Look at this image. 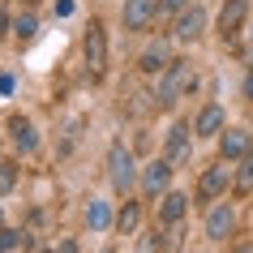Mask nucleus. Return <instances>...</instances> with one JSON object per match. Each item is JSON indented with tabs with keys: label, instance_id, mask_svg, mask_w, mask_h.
<instances>
[{
	"label": "nucleus",
	"instance_id": "nucleus-1",
	"mask_svg": "<svg viewBox=\"0 0 253 253\" xmlns=\"http://www.w3.org/2000/svg\"><path fill=\"white\" fill-rule=\"evenodd\" d=\"M198 90V73L189 60H172V65L163 69V82H159V94H155V103L159 107H172L180 94H193Z\"/></svg>",
	"mask_w": 253,
	"mask_h": 253
},
{
	"label": "nucleus",
	"instance_id": "nucleus-2",
	"mask_svg": "<svg viewBox=\"0 0 253 253\" xmlns=\"http://www.w3.org/2000/svg\"><path fill=\"white\" fill-rule=\"evenodd\" d=\"M107 180H112V189H116V193H129V189L137 185L133 150H129V146H120V142L107 150Z\"/></svg>",
	"mask_w": 253,
	"mask_h": 253
},
{
	"label": "nucleus",
	"instance_id": "nucleus-3",
	"mask_svg": "<svg viewBox=\"0 0 253 253\" xmlns=\"http://www.w3.org/2000/svg\"><path fill=\"white\" fill-rule=\"evenodd\" d=\"M82 60H86V73L90 78H103L107 73V35L99 22H90L86 39H82Z\"/></svg>",
	"mask_w": 253,
	"mask_h": 253
},
{
	"label": "nucleus",
	"instance_id": "nucleus-4",
	"mask_svg": "<svg viewBox=\"0 0 253 253\" xmlns=\"http://www.w3.org/2000/svg\"><path fill=\"white\" fill-rule=\"evenodd\" d=\"M155 22H159V0H125V30L142 35Z\"/></svg>",
	"mask_w": 253,
	"mask_h": 253
},
{
	"label": "nucleus",
	"instance_id": "nucleus-5",
	"mask_svg": "<svg viewBox=\"0 0 253 253\" xmlns=\"http://www.w3.org/2000/svg\"><path fill=\"white\" fill-rule=\"evenodd\" d=\"M227 180H232V172H227V159H219L214 168H206V172H202V180H198V198H202V202H214V198L227 189Z\"/></svg>",
	"mask_w": 253,
	"mask_h": 253
},
{
	"label": "nucleus",
	"instance_id": "nucleus-6",
	"mask_svg": "<svg viewBox=\"0 0 253 253\" xmlns=\"http://www.w3.org/2000/svg\"><path fill=\"white\" fill-rule=\"evenodd\" d=\"M245 17H249V0H227L223 9H219V35H223V43L240 35Z\"/></svg>",
	"mask_w": 253,
	"mask_h": 253
},
{
	"label": "nucleus",
	"instance_id": "nucleus-7",
	"mask_svg": "<svg viewBox=\"0 0 253 253\" xmlns=\"http://www.w3.org/2000/svg\"><path fill=\"white\" fill-rule=\"evenodd\" d=\"M219 155L223 159H245V155H253V133H245V129H223L219 133Z\"/></svg>",
	"mask_w": 253,
	"mask_h": 253
},
{
	"label": "nucleus",
	"instance_id": "nucleus-8",
	"mask_svg": "<svg viewBox=\"0 0 253 253\" xmlns=\"http://www.w3.org/2000/svg\"><path fill=\"white\" fill-rule=\"evenodd\" d=\"M168 180H172V159H155V163H146V172H142V189H146L150 198L168 193Z\"/></svg>",
	"mask_w": 253,
	"mask_h": 253
},
{
	"label": "nucleus",
	"instance_id": "nucleus-9",
	"mask_svg": "<svg viewBox=\"0 0 253 253\" xmlns=\"http://www.w3.org/2000/svg\"><path fill=\"white\" fill-rule=\"evenodd\" d=\"M232 227H236V214H232V206H211V214H206V236L223 245V240L232 236Z\"/></svg>",
	"mask_w": 253,
	"mask_h": 253
},
{
	"label": "nucleus",
	"instance_id": "nucleus-10",
	"mask_svg": "<svg viewBox=\"0 0 253 253\" xmlns=\"http://www.w3.org/2000/svg\"><path fill=\"white\" fill-rule=\"evenodd\" d=\"M9 137H13V146L22 150V155H35V150H39V133H35V125H30L26 116L9 120Z\"/></svg>",
	"mask_w": 253,
	"mask_h": 253
},
{
	"label": "nucleus",
	"instance_id": "nucleus-11",
	"mask_svg": "<svg viewBox=\"0 0 253 253\" xmlns=\"http://www.w3.org/2000/svg\"><path fill=\"white\" fill-rule=\"evenodd\" d=\"M202 30H206V13H202L198 4H193V9H185V13L176 17V30H172V35H176L180 43H193Z\"/></svg>",
	"mask_w": 253,
	"mask_h": 253
},
{
	"label": "nucleus",
	"instance_id": "nucleus-12",
	"mask_svg": "<svg viewBox=\"0 0 253 253\" xmlns=\"http://www.w3.org/2000/svg\"><path fill=\"white\" fill-rule=\"evenodd\" d=\"M193 133H198V137H219V133H223V107L206 103L198 112V120H193Z\"/></svg>",
	"mask_w": 253,
	"mask_h": 253
},
{
	"label": "nucleus",
	"instance_id": "nucleus-13",
	"mask_svg": "<svg viewBox=\"0 0 253 253\" xmlns=\"http://www.w3.org/2000/svg\"><path fill=\"white\" fill-rule=\"evenodd\" d=\"M185 214H189V198H185V193H163V206H159V219H163V223L176 227Z\"/></svg>",
	"mask_w": 253,
	"mask_h": 253
},
{
	"label": "nucleus",
	"instance_id": "nucleus-14",
	"mask_svg": "<svg viewBox=\"0 0 253 253\" xmlns=\"http://www.w3.org/2000/svg\"><path fill=\"white\" fill-rule=\"evenodd\" d=\"M189 133H193L189 125H172V129H168V159L172 163H180L189 155Z\"/></svg>",
	"mask_w": 253,
	"mask_h": 253
},
{
	"label": "nucleus",
	"instance_id": "nucleus-15",
	"mask_svg": "<svg viewBox=\"0 0 253 253\" xmlns=\"http://www.w3.org/2000/svg\"><path fill=\"white\" fill-rule=\"evenodd\" d=\"M168 65H172V56H168V47H163V43L146 47V52H142V60H137V69H142V73H163Z\"/></svg>",
	"mask_w": 253,
	"mask_h": 253
},
{
	"label": "nucleus",
	"instance_id": "nucleus-16",
	"mask_svg": "<svg viewBox=\"0 0 253 253\" xmlns=\"http://www.w3.org/2000/svg\"><path fill=\"white\" fill-rule=\"evenodd\" d=\"M86 223H90V232H107V227L116 223V219H112V206L99 202V198H90V206H86Z\"/></svg>",
	"mask_w": 253,
	"mask_h": 253
},
{
	"label": "nucleus",
	"instance_id": "nucleus-17",
	"mask_svg": "<svg viewBox=\"0 0 253 253\" xmlns=\"http://www.w3.org/2000/svg\"><path fill=\"white\" fill-rule=\"evenodd\" d=\"M35 240H30V232H22V227H4L0 232V253H13V249H30Z\"/></svg>",
	"mask_w": 253,
	"mask_h": 253
},
{
	"label": "nucleus",
	"instance_id": "nucleus-18",
	"mask_svg": "<svg viewBox=\"0 0 253 253\" xmlns=\"http://www.w3.org/2000/svg\"><path fill=\"white\" fill-rule=\"evenodd\" d=\"M137 223H142V206H137V202H125L120 214H116V227L129 236V232H137Z\"/></svg>",
	"mask_w": 253,
	"mask_h": 253
},
{
	"label": "nucleus",
	"instance_id": "nucleus-19",
	"mask_svg": "<svg viewBox=\"0 0 253 253\" xmlns=\"http://www.w3.org/2000/svg\"><path fill=\"white\" fill-rule=\"evenodd\" d=\"M13 35H17L22 43L35 39V35H39V22H35V13H22V17H17V22H13Z\"/></svg>",
	"mask_w": 253,
	"mask_h": 253
},
{
	"label": "nucleus",
	"instance_id": "nucleus-20",
	"mask_svg": "<svg viewBox=\"0 0 253 253\" xmlns=\"http://www.w3.org/2000/svg\"><path fill=\"white\" fill-rule=\"evenodd\" d=\"M17 185V163L13 159H0V193H9Z\"/></svg>",
	"mask_w": 253,
	"mask_h": 253
},
{
	"label": "nucleus",
	"instance_id": "nucleus-21",
	"mask_svg": "<svg viewBox=\"0 0 253 253\" xmlns=\"http://www.w3.org/2000/svg\"><path fill=\"white\" fill-rule=\"evenodd\" d=\"M189 9V0H159V17H180Z\"/></svg>",
	"mask_w": 253,
	"mask_h": 253
},
{
	"label": "nucleus",
	"instance_id": "nucleus-22",
	"mask_svg": "<svg viewBox=\"0 0 253 253\" xmlns=\"http://www.w3.org/2000/svg\"><path fill=\"white\" fill-rule=\"evenodd\" d=\"M142 249H168V236H159V232H155V236L142 240Z\"/></svg>",
	"mask_w": 253,
	"mask_h": 253
},
{
	"label": "nucleus",
	"instance_id": "nucleus-23",
	"mask_svg": "<svg viewBox=\"0 0 253 253\" xmlns=\"http://www.w3.org/2000/svg\"><path fill=\"white\" fill-rule=\"evenodd\" d=\"M73 13V0H56V17H69Z\"/></svg>",
	"mask_w": 253,
	"mask_h": 253
},
{
	"label": "nucleus",
	"instance_id": "nucleus-24",
	"mask_svg": "<svg viewBox=\"0 0 253 253\" xmlns=\"http://www.w3.org/2000/svg\"><path fill=\"white\" fill-rule=\"evenodd\" d=\"M4 35H9V13L0 9V39H4Z\"/></svg>",
	"mask_w": 253,
	"mask_h": 253
},
{
	"label": "nucleus",
	"instance_id": "nucleus-25",
	"mask_svg": "<svg viewBox=\"0 0 253 253\" xmlns=\"http://www.w3.org/2000/svg\"><path fill=\"white\" fill-rule=\"evenodd\" d=\"M245 94H249V99H253V78H249V82H245Z\"/></svg>",
	"mask_w": 253,
	"mask_h": 253
},
{
	"label": "nucleus",
	"instance_id": "nucleus-26",
	"mask_svg": "<svg viewBox=\"0 0 253 253\" xmlns=\"http://www.w3.org/2000/svg\"><path fill=\"white\" fill-rule=\"evenodd\" d=\"M26 4H35V0H26Z\"/></svg>",
	"mask_w": 253,
	"mask_h": 253
},
{
	"label": "nucleus",
	"instance_id": "nucleus-27",
	"mask_svg": "<svg viewBox=\"0 0 253 253\" xmlns=\"http://www.w3.org/2000/svg\"><path fill=\"white\" fill-rule=\"evenodd\" d=\"M249 168H253V163H249Z\"/></svg>",
	"mask_w": 253,
	"mask_h": 253
}]
</instances>
